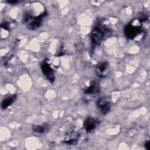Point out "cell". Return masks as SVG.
Listing matches in <instances>:
<instances>
[{"label": "cell", "mask_w": 150, "mask_h": 150, "mask_svg": "<svg viewBox=\"0 0 150 150\" xmlns=\"http://www.w3.org/2000/svg\"><path fill=\"white\" fill-rule=\"evenodd\" d=\"M143 32V28L140 23H135L134 21L128 23L124 28V34L129 39H134Z\"/></svg>", "instance_id": "3957f363"}, {"label": "cell", "mask_w": 150, "mask_h": 150, "mask_svg": "<svg viewBox=\"0 0 150 150\" xmlns=\"http://www.w3.org/2000/svg\"><path fill=\"white\" fill-rule=\"evenodd\" d=\"M97 107L103 114L108 113L111 109V102L107 97L100 98L96 103Z\"/></svg>", "instance_id": "8992f818"}, {"label": "cell", "mask_w": 150, "mask_h": 150, "mask_svg": "<svg viewBox=\"0 0 150 150\" xmlns=\"http://www.w3.org/2000/svg\"><path fill=\"white\" fill-rule=\"evenodd\" d=\"M46 11H44L43 13L37 16H32L29 13H26L23 16V22L28 23V28L32 30H34L39 28L41 26L43 21L44 18L46 16Z\"/></svg>", "instance_id": "7a4b0ae2"}, {"label": "cell", "mask_w": 150, "mask_h": 150, "mask_svg": "<svg viewBox=\"0 0 150 150\" xmlns=\"http://www.w3.org/2000/svg\"><path fill=\"white\" fill-rule=\"evenodd\" d=\"M1 27L5 30H9V23L6 22H4L1 23Z\"/></svg>", "instance_id": "7c38bea8"}, {"label": "cell", "mask_w": 150, "mask_h": 150, "mask_svg": "<svg viewBox=\"0 0 150 150\" xmlns=\"http://www.w3.org/2000/svg\"><path fill=\"white\" fill-rule=\"evenodd\" d=\"M40 67H41L42 71L43 72L46 78L50 83H53L55 79L54 71L47 60H45L42 62L40 64Z\"/></svg>", "instance_id": "277c9868"}, {"label": "cell", "mask_w": 150, "mask_h": 150, "mask_svg": "<svg viewBox=\"0 0 150 150\" xmlns=\"http://www.w3.org/2000/svg\"><path fill=\"white\" fill-rule=\"evenodd\" d=\"M98 120L94 117H89L86 118L83 122V127L87 132L93 131L98 124Z\"/></svg>", "instance_id": "52a82bcc"}, {"label": "cell", "mask_w": 150, "mask_h": 150, "mask_svg": "<svg viewBox=\"0 0 150 150\" xmlns=\"http://www.w3.org/2000/svg\"><path fill=\"white\" fill-rule=\"evenodd\" d=\"M79 134L77 132L72 130L68 131L65 134L62 141L67 145H76L79 140Z\"/></svg>", "instance_id": "5b68a950"}, {"label": "cell", "mask_w": 150, "mask_h": 150, "mask_svg": "<svg viewBox=\"0 0 150 150\" xmlns=\"http://www.w3.org/2000/svg\"><path fill=\"white\" fill-rule=\"evenodd\" d=\"M16 99V95H12L10 96H8V97H6L4 98L2 103H1V108L2 109H6L8 108L9 105H11Z\"/></svg>", "instance_id": "30bf717a"}, {"label": "cell", "mask_w": 150, "mask_h": 150, "mask_svg": "<svg viewBox=\"0 0 150 150\" xmlns=\"http://www.w3.org/2000/svg\"><path fill=\"white\" fill-rule=\"evenodd\" d=\"M99 91V85L96 81H91L90 85L84 89V93L89 96L96 95Z\"/></svg>", "instance_id": "9c48e42d"}, {"label": "cell", "mask_w": 150, "mask_h": 150, "mask_svg": "<svg viewBox=\"0 0 150 150\" xmlns=\"http://www.w3.org/2000/svg\"><path fill=\"white\" fill-rule=\"evenodd\" d=\"M8 3H9V4H14L17 3V2H18V1H8Z\"/></svg>", "instance_id": "5bb4252c"}, {"label": "cell", "mask_w": 150, "mask_h": 150, "mask_svg": "<svg viewBox=\"0 0 150 150\" xmlns=\"http://www.w3.org/2000/svg\"><path fill=\"white\" fill-rule=\"evenodd\" d=\"M49 127L48 125L47 124H43V125H33L32 127V130L35 132L37 133H45L48 130Z\"/></svg>", "instance_id": "8fae6325"}, {"label": "cell", "mask_w": 150, "mask_h": 150, "mask_svg": "<svg viewBox=\"0 0 150 150\" xmlns=\"http://www.w3.org/2000/svg\"><path fill=\"white\" fill-rule=\"evenodd\" d=\"M108 68V63L107 62L104 61L98 63L96 67V72L97 75L101 78L104 77L107 72Z\"/></svg>", "instance_id": "ba28073f"}, {"label": "cell", "mask_w": 150, "mask_h": 150, "mask_svg": "<svg viewBox=\"0 0 150 150\" xmlns=\"http://www.w3.org/2000/svg\"><path fill=\"white\" fill-rule=\"evenodd\" d=\"M145 148L147 149V150H149V148H150V142L149 141H147L145 144Z\"/></svg>", "instance_id": "4fadbf2b"}, {"label": "cell", "mask_w": 150, "mask_h": 150, "mask_svg": "<svg viewBox=\"0 0 150 150\" xmlns=\"http://www.w3.org/2000/svg\"><path fill=\"white\" fill-rule=\"evenodd\" d=\"M110 33V30L106 25L98 22L94 26L91 32L90 38L92 43L94 45H100Z\"/></svg>", "instance_id": "6da1fadb"}]
</instances>
